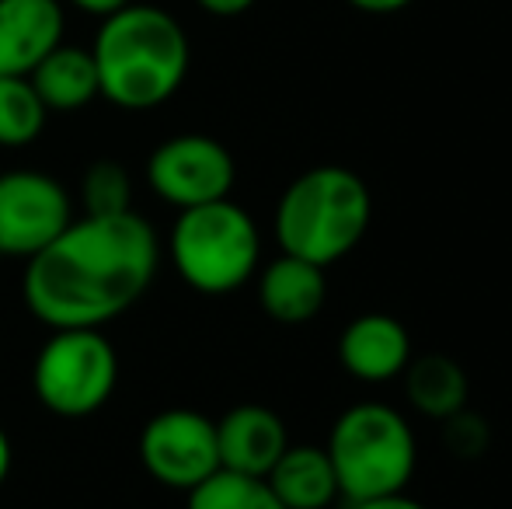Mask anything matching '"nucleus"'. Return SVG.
Listing matches in <instances>:
<instances>
[{"mask_svg":"<svg viewBox=\"0 0 512 509\" xmlns=\"http://www.w3.org/2000/svg\"><path fill=\"white\" fill-rule=\"evenodd\" d=\"M157 265V234L136 210L84 213L28 258L21 293L49 328H105L150 290Z\"/></svg>","mask_w":512,"mask_h":509,"instance_id":"nucleus-1","label":"nucleus"},{"mask_svg":"<svg viewBox=\"0 0 512 509\" xmlns=\"http://www.w3.org/2000/svg\"><path fill=\"white\" fill-rule=\"evenodd\" d=\"M102 98L129 112L164 105L189 74V39L168 11L126 4L112 11L91 46Z\"/></svg>","mask_w":512,"mask_h":509,"instance_id":"nucleus-2","label":"nucleus"},{"mask_svg":"<svg viewBox=\"0 0 512 509\" xmlns=\"http://www.w3.org/2000/svg\"><path fill=\"white\" fill-rule=\"evenodd\" d=\"M373 199L366 182L342 164H321L286 185L276 206V241L321 269L345 258L370 231Z\"/></svg>","mask_w":512,"mask_h":509,"instance_id":"nucleus-3","label":"nucleus"},{"mask_svg":"<svg viewBox=\"0 0 512 509\" xmlns=\"http://www.w3.org/2000/svg\"><path fill=\"white\" fill-rule=\"evenodd\" d=\"M324 450L335 468L338 496L349 503L405 492L418 464V443L408 419L380 401L345 408Z\"/></svg>","mask_w":512,"mask_h":509,"instance_id":"nucleus-4","label":"nucleus"},{"mask_svg":"<svg viewBox=\"0 0 512 509\" xmlns=\"http://www.w3.org/2000/svg\"><path fill=\"white\" fill-rule=\"evenodd\" d=\"M262 258V238L244 206L216 199V203L178 210L171 231V262L178 276L206 297L234 293L255 276Z\"/></svg>","mask_w":512,"mask_h":509,"instance_id":"nucleus-5","label":"nucleus"},{"mask_svg":"<svg viewBox=\"0 0 512 509\" xmlns=\"http://www.w3.org/2000/svg\"><path fill=\"white\" fill-rule=\"evenodd\" d=\"M39 401L63 419L105 408L119 384V356L102 328H53L32 367Z\"/></svg>","mask_w":512,"mask_h":509,"instance_id":"nucleus-6","label":"nucleus"},{"mask_svg":"<svg viewBox=\"0 0 512 509\" xmlns=\"http://www.w3.org/2000/svg\"><path fill=\"white\" fill-rule=\"evenodd\" d=\"M74 220L70 196L46 171L0 175V258H32Z\"/></svg>","mask_w":512,"mask_h":509,"instance_id":"nucleus-7","label":"nucleus"},{"mask_svg":"<svg viewBox=\"0 0 512 509\" xmlns=\"http://www.w3.org/2000/svg\"><path fill=\"white\" fill-rule=\"evenodd\" d=\"M234 175L237 168L230 150L203 133L171 136L150 154L147 164L150 189L178 210L227 199L234 189Z\"/></svg>","mask_w":512,"mask_h":509,"instance_id":"nucleus-8","label":"nucleus"},{"mask_svg":"<svg viewBox=\"0 0 512 509\" xmlns=\"http://www.w3.org/2000/svg\"><path fill=\"white\" fill-rule=\"evenodd\" d=\"M140 461L150 478L168 489H196L213 471H220L216 422L192 408H168L154 415L140 433Z\"/></svg>","mask_w":512,"mask_h":509,"instance_id":"nucleus-9","label":"nucleus"},{"mask_svg":"<svg viewBox=\"0 0 512 509\" xmlns=\"http://www.w3.org/2000/svg\"><path fill=\"white\" fill-rule=\"evenodd\" d=\"M338 360L356 381L387 384L411 363V335L394 314H359L338 339Z\"/></svg>","mask_w":512,"mask_h":509,"instance_id":"nucleus-10","label":"nucleus"},{"mask_svg":"<svg viewBox=\"0 0 512 509\" xmlns=\"http://www.w3.org/2000/svg\"><path fill=\"white\" fill-rule=\"evenodd\" d=\"M60 42V0H0V74L4 77H28Z\"/></svg>","mask_w":512,"mask_h":509,"instance_id":"nucleus-11","label":"nucleus"},{"mask_svg":"<svg viewBox=\"0 0 512 509\" xmlns=\"http://www.w3.org/2000/svg\"><path fill=\"white\" fill-rule=\"evenodd\" d=\"M286 447L290 440L283 419L265 405H237L216 422V450L223 471L265 478Z\"/></svg>","mask_w":512,"mask_h":509,"instance_id":"nucleus-12","label":"nucleus"},{"mask_svg":"<svg viewBox=\"0 0 512 509\" xmlns=\"http://www.w3.org/2000/svg\"><path fill=\"white\" fill-rule=\"evenodd\" d=\"M258 300L262 311L279 325H307L328 300V279L321 265L283 252L258 276Z\"/></svg>","mask_w":512,"mask_h":509,"instance_id":"nucleus-13","label":"nucleus"},{"mask_svg":"<svg viewBox=\"0 0 512 509\" xmlns=\"http://www.w3.org/2000/svg\"><path fill=\"white\" fill-rule=\"evenodd\" d=\"M35 95L42 98L49 112H77L102 98L98 88V67L91 49L81 46H56L39 67L28 74Z\"/></svg>","mask_w":512,"mask_h":509,"instance_id":"nucleus-14","label":"nucleus"},{"mask_svg":"<svg viewBox=\"0 0 512 509\" xmlns=\"http://www.w3.org/2000/svg\"><path fill=\"white\" fill-rule=\"evenodd\" d=\"M265 482L286 509H324L338 499V478L324 447H286Z\"/></svg>","mask_w":512,"mask_h":509,"instance_id":"nucleus-15","label":"nucleus"},{"mask_svg":"<svg viewBox=\"0 0 512 509\" xmlns=\"http://www.w3.org/2000/svg\"><path fill=\"white\" fill-rule=\"evenodd\" d=\"M405 394L411 401V408L429 419H450L460 408H467V394H471V384H467V374L457 360L450 356H418L405 367Z\"/></svg>","mask_w":512,"mask_h":509,"instance_id":"nucleus-16","label":"nucleus"},{"mask_svg":"<svg viewBox=\"0 0 512 509\" xmlns=\"http://www.w3.org/2000/svg\"><path fill=\"white\" fill-rule=\"evenodd\" d=\"M185 509H286L269 489L265 478L237 475V471H213L206 482L189 489Z\"/></svg>","mask_w":512,"mask_h":509,"instance_id":"nucleus-17","label":"nucleus"},{"mask_svg":"<svg viewBox=\"0 0 512 509\" xmlns=\"http://www.w3.org/2000/svg\"><path fill=\"white\" fill-rule=\"evenodd\" d=\"M49 109L28 77L0 74V147H25L39 140Z\"/></svg>","mask_w":512,"mask_h":509,"instance_id":"nucleus-18","label":"nucleus"},{"mask_svg":"<svg viewBox=\"0 0 512 509\" xmlns=\"http://www.w3.org/2000/svg\"><path fill=\"white\" fill-rule=\"evenodd\" d=\"M81 199H84V210L95 213V217L126 213V210H133V182H129L122 164L98 161L84 171Z\"/></svg>","mask_w":512,"mask_h":509,"instance_id":"nucleus-19","label":"nucleus"},{"mask_svg":"<svg viewBox=\"0 0 512 509\" xmlns=\"http://www.w3.org/2000/svg\"><path fill=\"white\" fill-rule=\"evenodd\" d=\"M446 422V447L457 457H478L488 447V422L481 415L460 408L457 415H450Z\"/></svg>","mask_w":512,"mask_h":509,"instance_id":"nucleus-20","label":"nucleus"},{"mask_svg":"<svg viewBox=\"0 0 512 509\" xmlns=\"http://www.w3.org/2000/svg\"><path fill=\"white\" fill-rule=\"evenodd\" d=\"M352 509H429V506L411 499L408 492H387V496L377 499H359V503H352Z\"/></svg>","mask_w":512,"mask_h":509,"instance_id":"nucleus-21","label":"nucleus"},{"mask_svg":"<svg viewBox=\"0 0 512 509\" xmlns=\"http://www.w3.org/2000/svg\"><path fill=\"white\" fill-rule=\"evenodd\" d=\"M203 11L209 14H220V18H230V14H241V11H248L255 0H196Z\"/></svg>","mask_w":512,"mask_h":509,"instance_id":"nucleus-22","label":"nucleus"},{"mask_svg":"<svg viewBox=\"0 0 512 509\" xmlns=\"http://www.w3.org/2000/svg\"><path fill=\"white\" fill-rule=\"evenodd\" d=\"M70 4L81 7V11H88V14H98V18H108L112 11L133 4V0H70Z\"/></svg>","mask_w":512,"mask_h":509,"instance_id":"nucleus-23","label":"nucleus"},{"mask_svg":"<svg viewBox=\"0 0 512 509\" xmlns=\"http://www.w3.org/2000/svg\"><path fill=\"white\" fill-rule=\"evenodd\" d=\"M349 4L366 14H394V11H401V7H408L411 0H349Z\"/></svg>","mask_w":512,"mask_h":509,"instance_id":"nucleus-24","label":"nucleus"},{"mask_svg":"<svg viewBox=\"0 0 512 509\" xmlns=\"http://www.w3.org/2000/svg\"><path fill=\"white\" fill-rule=\"evenodd\" d=\"M7 475H11V440H7L4 426H0V485L7 482Z\"/></svg>","mask_w":512,"mask_h":509,"instance_id":"nucleus-25","label":"nucleus"}]
</instances>
